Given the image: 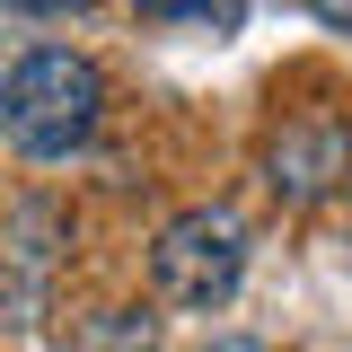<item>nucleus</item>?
I'll use <instances>...</instances> for the list:
<instances>
[{
  "label": "nucleus",
  "instance_id": "nucleus-3",
  "mask_svg": "<svg viewBox=\"0 0 352 352\" xmlns=\"http://www.w3.org/2000/svg\"><path fill=\"white\" fill-rule=\"evenodd\" d=\"M344 176H352V132L335 115H300V124L273 132V150H264V185L282 203H326Z\"/></svg>",
  "mask_w": 352,
  "mask_h": 352
},
{
  "label": "nucleus",
  "instance_id": "nucleus-5",
  "mask_svg": "<svg viewBox=\"0 0 352 352\" xmlns=\"http://www.w3.org/2000/svg\"><path fill=\"white\" fill-rule=\"evenodd\" d=\"M308 9H317L326 27H344V36H352V0H308Z\"/></svg>",
  "mask_w": 352,
  "mask_h": 352
},
{
  "label": "nucleus",
  "instance_id": "nucleus-2",
  "mask_svg": "<svg viewBox=\"0 0 352 352\" xmlns=\"http://www.w3.org/2000/svg\"><path fill=\"white\" fill-rule=\"evenodd\" d=\"M238 282H247V220L229 203H194V212H176L150 238V291L168 308H185V317L229 308Z\"/></svg>",
  "mask_w": 352,
  "mask_h": 352
},
{
  "label": "nucleus",
  "instance_id": "nucleus-1",
  "mask_svg": "<svg viewBox=\"0 0 352 352\" xmlns=\"http://www.w3.org/2000/svg\"><path fill=\"white\" fill-rule=\"evenodd\" d=\"M97 124H106V80H97L88 53L36 44V53L9 62V80H0V132H9L18 159H80L97 141Z\"/></svg>",
  "mask_w": 352,
  "mask_h": 352
},
{
  "label": "nucleus",
  "instance_id": "nucleus-6",
  "mask_svg": "<svg viewBox=\"0 0 352 352\" xmlns=\"http://www.w3.org/2000/svg\"><path fill=\"white\" fill-rule=\"evenodd\" d=\"M0 9H88V0H0Z\"/></svg>",
  "mask_w": 352,
  "mask_h": 352
},
{
  "label": "nucleus",
  "instance_id": "nucleus-4",
  "mask_svg": "<svg viewBox=\"0 0 352 352\" xmlns=\"http://www.w3.org/2000/svg\"><path fill=\"white\" fill-rule=\"evenodd\" d=\"M150 27H194V36H238L247 27V0H132Z\"/></svg>",
  "mask_w": 352,
  "mask_h": 352
}]
</instances>
